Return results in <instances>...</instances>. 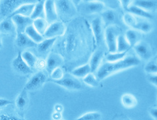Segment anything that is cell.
<instances>
[{
    "mask_svg": "<svg viewBox=\"0 0 157 120\" xmlns=\"http://www.w3.org/2000/svg\"><path fill=\"white\" fill-rule=\"evenodd\" d=\"M121 101L122 105L126 108H133L137 105V100L134 95L126 93L121 96Z\"/></svg>",
    "mask_w": 157,
    "mask_h": 120,
    "instance_id": "cb8c5ba5",
    "label": "cell"
},
{
    "mask_svg": "<svg viewBox=\"0 0 157 120\" xmlns=\"http://www.w3.org/2000/svg\"><path fill=\"white\" fill-rule=\"evenodd\" d=\"M47 80V76L44 71L35 73L26 83L25 89L27 91H35L42 87Z\"/></svg>",
    "mask_w": 157,
    "mask_h": 120,
    "instance_id": "3957f363",
    "label": "cell"
},
{
    "mask_svg": "<svg viewBox=\"0 0 157 120\" xmlns=\"http://www.w3.org/2000/svg\"><path fill=\"white\" fill-rule=\"evenodd\" d=\"M91 72V69L90 67L89 64H85L84 65H82L80 67H78L76 69H74L72 71V75L74 77L78 78H84L87 76L88 74Z\"/></svg>",
    "mask_w": 157,
    "mask_h": 120,
    "instance_id": "484cf974",
    "label": "cell"
},
{
    "mask_svg": "<svg viewBox=\"0 0 157 120\" xmlns=\"http://www.w3.org/2000/svg\"><path fill=\"white\" fill-rule=\"evenodd\" d=\"M133 29L143 33H149L152 29V24L145 20H137V23Z\"/></svg>",
    "mask_w": 157,
    "mask_h": 120,
    "instance_id": "4dcf8cb0",
    "label": "cell"
},
{
    "mask_svg": "<svg viewBox=\"0 0 157 120\" xmlns=\"http://www.w3.org/2000/svg\"><path fill=\"white\" fill-rule=\"evenodd\" d=\"M140 61L135 56H127L121 60L115 62H106L100 65L97 71L96 77L99 81L104 80L122 70L135 67L140 64Z\"/></svg>",
    "mask_w": 157,
    "mask_h": 120,
    "instance_id": "6da1fadb",
    "label": "cell"
},
{
    "mask_svg": "<svg viewBox=\"0 0 157 120\" xmlns=\"http://www.w3.org/2000/svg\"><path fill=\"white\" fill-rule=\"evenodd\" d=\"M55 84L69 90H80L83 88V85L76 77H64L62 79L59 81H52Z\"/></svg>",
    "mask_w": 157,
    "mask_h": 120,
    "instance_id": "8992f818",
    "label": "cell"
},
{
    "mask_svg": "<svg viewBox=\"0 0 157 120\" xmlns=\"http://www.w3.org/2000/svg\"><path fill=\"white\" fill-rule=\"evenodd\" d=\"M127 11L129 12V13L135 16H137L144 19H148L153 18V15H152L151 12L146 11L141 9V8L133 5V3H132L131 6L129 7V9H127Z\"/></svg>",
    "mask_w": 157,
    "mask_h": 120,
    "instance_id": "d6986e66",
    "label": "cell"
},
{
    "mask_svg": "<svg viewBox=\"0 0 157 120\" xmlns=\"http://www.w3.org/2000/svg\"><path fill=\"white\" fill-rule=\"evenodd\" d=\"M148 80L151 84L156 86L157 85V76L156 74H149L148 77Z\"/></svg>",
    "mask_w": 157,
    "mask_h": 120,
    "instance_id": "f35d334b",
    "label": "cell"
},
{
    "mask_svg": "<svg viewBox=\"0 0 157 120\" xmlns=\"http://www.w3.org/2000/svg\"><path fill=\"white\" fill-rule=\"evenodd\" d=\"M57 38H44L42 42L37 44V50L39 53L41 54L47 53L49 49H50L52 45L55 44Z\"/></svg>",
    "mask_w": 157,
    "mask_h": 120,
    "instance_id": "7402d4cb",
    "label": "cell"
},
{
    "mask_svg": "<svg viewBox=\"0 0 157 120\" xmlns=\"http://www.w3.org/2000/svg\"><path fill=\"white\" fill-rule=\"evenodd\" d=\"M48 25L49 24L45 19H37L33 20V26L34 27L39 34L43 36L44 35V32H46Z\"/></svg>",
    "mask_w": 157,
    "mask_h": 120,
    "instance_id": "4316f807",
    "label": "cell"
},
{
    "mask_svg": "<svg viewBox=\"0 0 157 120\" xmlns=\"http://www.w3.org/2000/svg\"><path fill=\"white\" fill-rule=\"evenodd\" d=\"M64 70L61 67H57L54 69L52 72L51 73V76L52 78V81H59L62 79L64 77Z\"/></svg>",
    "mask_w": 157,
    "mask_h": 120,
    "instance_id": "8d00e7d4",
    "label": "cell"
},
{
    "mask_svg": "<svg viewBox=\"0 0 157 120\" xmlns=\"http://www.w3.org/2000/svg\"><path fill=\"white\" fill-rule=\"evenodd\" d=\"M104 52L101 50V49H98V50L93 53L92 57H91L89 65L91 69V72L92 73L97 71L99 67H100L103 58H104Z\"/></svg>",
    "mask_w": 157,
    "mask_h": 120,
    "instance_id": "2e32d148",
    "label": "cell"
},
{
    "mask_svg": "<svg viewBox=\"0 0 157 120\" xmlns=\"http://www.w3.org/2000/svg\"><path fill=\"white\" fill-rule=\"evenodd\" d=\"M25 33V35L29 38H30L36 44H39L44 39V36L36 31L34 27L33 26V24L29 26L26 28Z\"/></svg>",
    "mask_w": 157,
    "mask_h": 120,
    "instance_id": "44dd1931",
    "label": "cell"
},
{
    "mask_svg": "<svg viewBox=\"0 0 157 120\" xmlns=\"http://www.w3.org/2000/svg\"><path fill=\"white\" fill-rule=\"evenodd\" d=\"M127 52H115V53H109L106 56L107 62H115L119 60H121L125 58L127 56Z\"/></svg>",
    "mask_w": 157,
    "mask_h": 120,
    "instance_id": "d6a6232c",
    "label": "cell"
},
{
    "mask_svg": "<svg viewBox=\"0 0 157 120\" xmlns=\"http://www.w3.org/2000/svg\"><path fill=\"white\" fill-rule=\"evenodd\" d=\"M131 47L126 40L125 35H119L117 42V52H127Z\"/></svg>",
    "mask_w": 157,
    "mask_h": 120,
    "instance_id": "f546056e",
    "label": "cell"
},
{
    "mask_svg": "<svg viewBox=\"0 0 157 120\" xmlns=\"http://www.w3.org/2000/svg\"><path fill=\"white\" fill-rule=\"evenodd\" d=\"M33 20L37 19H45L44 1H39L35 3L33 11L30 17Z\"/></svg>",
    "mask_w": 157,
    "mask_h": 120,
    "instance_id": "603a6c76",
    "label": "cell"
},
{
    "mask_svg": "<svg viewBox=\"0 0 157 120\" xmlns=\"http://www.w3.org/2000/svg\"><path fill=\"white\" fill-rule=\"evenodd\" d=\"M16 44L21 48H29L37 46V44L30 38H29L25 32L17 34V38H16Z\"/></svg>",
    "mask_w": 157,
    "mask_h": 120,
    "instance_id": "e0dca14e",
    "label": "cell"
},
{
    "mask_svg": "<svg viewBox=\"0 0 157 120\" xmlns=\"http://www.w3.org/2000/svg\"><path fill=\"white\" fill-rule=\"evenodd\" d=\"M125 37L128 43L129 44L130 46L132 48L139 42L140 34L139 31L132 28V29L127 31Z\"/></svg>",
    "mask_w": 157,
    "mask_h": 120,
    "instance_id": "d4e9b609",
    "label": "cell"
},
{
    "mask_svg": "<svg viewBox=\"0 0 157 120\" xmlns=\"http://www.w3.org/2000/svg\"><path fill=\"white\" fill-rule=\"evenodd\" d=\"M25 1H2L0 2V12L3 16H10Z\"/></svg>",
    "mask_w": 157,
    "mask_h": 120,
    "instance_id": "ba28073f",
    "label": "cell"
},
{
    "mask_svg": "<svg viewBox=\"0 0 157 120\" xmlns=\"http://www.w3.org/2000/svg\"><path fill=\"white\" fill-rule=\"evenodd\" d=\"M12 104V102L6 98H0V108Z\"/></svg>",
    "mask_w": 157,
    "mask_h": 120,
    "instance_id": "ab89813d",
    "label": "cell"
},
{
    "mask_svg": "<svg viewBox=\"0 0 157 120\" xmlns=\"http://www.w3.org/2000/svg\"><path fill=\"white\" fill-rule=\"evenodd\" d=\"M63 110H64V107L63 105L58 104L55 106V111H56V112L62 113V111H63Z\"/></svg>",
    "mask_w": 157,
    "mask_h": 120,
    "instance_id": "f6af8a7d",
    "label": "cell"
},
{
    "mask_svg": "<svg viewBox=\"0 0 157 120\" xmlns=\"http://www.w3.org/2000/svg\"><path fill=\"white\" fill-rule=\"evenodd\" d=\"M59 120H64V119H59Z\"/></svg>",
    "mask_w": 157,
    "mask_h": 120,
    "instance_id": "7dc6e473",
    "label": "cell"
},
{
    "mask_svg": "<svg viewBox=\"0 0 157 120\" xmlns=\"http://www.w3.org/2000/svg\"><path fill=\"white\" fill-rule=\"evenodd\" d=\"M36 66L39 69H43L46 67V61L43 60H38L36 62Z\"/></svg>",
    "mask_w": 157,
    "mask_h": 120,
    "instance_id": "7bdbcfd3",
    "label": "cell"
},
{
    "mask_svg": "<svg viewBox=\"0 0 157 120\" xmlns=\"http://www.w3.org/2000/svg\"><path fill=\"white\" fill-rule=\"evenodd\" d=\"M149 114L155 120L157 119V108L156 107H152L149 110Z\"/></svg>",
    "mask_w": 157,
    "mask_h": 120,
    "instance_id": "b9f144b4",
    "label": "cell"
},
{
    "mask_svg": "<svg viewBox=\"0 0 157 120\" xmlns=\"http://www.w3.org/2000/svg\"><path fill=\"white\" fill-rule=\"evenodd\" d=\"M35 3H36L33 2H26L22 4L7 18H11L13 16L17 15L27 16V17H31L33 11L34 9Z\"/></svg>",
    "mask_w": 157,
    "mask_h": 120,
    "instance_id": "5bb4252c",
    "label": "cell"
},
{
    "mask_svg": "<svg viewBox=\"0 0 157 120\" xmlns=\"http://www.w3.org/2000/svg\"><path fill=\"white\" fill-rule=\"evenodd\" d=\"M2 47V36L1 33H0V48Z\"/></svg>",
    "mask_w": 157,
    "mask_h": 120,
    "instance_id": "bcb514c9",
    "label": "cell"
},
{
    "mask_svg": "<svg viewBox=\"0 0 157 120\" xmlns=\"http://www.w3.org/2000/svg\"><path fill=\"white\" fill-rule=\"evenodd\" d=\"M134 49L140 59L149 60L152 57V49L150 45L145 42H139L134 46Z\"/></svg>",
    "mask_w": 157,
    "mask_h": 120,
    "instance_id": "30bf717a",
    "label": "cell"
},
{
    "mask_svg": "<svg viewBox=\"0 0 157 120\" xmlns=\"http://www.w3.org/2000/svg\"><path fill=\"white\" fill-rule=\"evenodd\" d=\"M116 18V14L115 11L112 9H107L102 13V21L106 24H111L115 21Z\"/></svg>",
    "mask_w": 157,
    "mask_h": 120,
    "instance_id": "1f68e13d",
    "label": "cell"
},
{
    "mask_svg": "<svg viewBox=\"0 0 157 120\" xmlns=\"http://www.w3.org/2000/svg\"><path fill=\"white\" fill-rule=\"evenodd\" d=\"M91 27L94 36L95 40H96V44L100 45L104 36V24H103L102 19L100 16L94 18L91 21Z\"/></svg>",
    "mask_w": 157,
    "mask_h": 120,
    "instance_id": "52a82bcc",
    "label": "cell"
},
{
    "mask_svg": "<svg viewBox=\"0 0 157 120\" xmlns=\"http://www.w3.org/2000/svg\"><path fill=\"white\" fill-rule=\"evenodd\" d=\"M0 31L4 34L13 35L16 32V28L11 18H7L0 23Z\"/></svg>",
    "mask_w": 157,
    "mask_h": 120,
    "instance_id": "ffe728a7",
    "label": "cell"
},
{
    "mask_svg": "<svg viewBox=\"0 0 157 120\" xmlns=\"http://www.w3.org/2000/svg\"><path fill=\"white\" fill-rule=\"evenodd\" d=\"M62 119V114L61 113L56 112L55 111L52 114V120H59Z\"/></svg>",
    "mask_w": 157,
    "mask_h": 120,
    "instance_id": "ee69618b",
    "label": "cell"
},
{
    "mask_svg": "<svg viewBox=\"0 0 157 120\" xmlns=\"http://www.w3.org/2000/svg\"><path fill=\"white\" fill-rule=\"evenodd\" d=\"M101 114L98 111H90L82 115L76 120H101Z\"/></svg>",
    "mask_w": 157,
    "mask_h": 120,
    "instance_id": "e575fe53",
    "label": "cell"
},
{
    "mask_svg": "<svg viewBox=\"0 0 157 120\" xmlns=\"http://www.w3.org/2000/svg\"><path fill=\"white\" fill-rule=\"evenodd\" d=\"M29 103V99L27 91L23 89L16 98V106L20 111H24L28 107Z\"/></svg>",
    "mask_w": 157,
    "mask_h": 120,
    "instance_id": "ac0fdd59",
    "label": "cell"
},
{
    "mask_svg": "<svg viewBox=\"0 0 157 120\" xmlns=\"http://www.w3.org/2000/svg\"><path fill=\"white\" fill-rule=\"evenodd\" d=\"M13 20L16 28V32L17 34L24 33L26 28L33 24V20L30 17L23 16L19 15H14L11 18Z\"/></svg>",
    "mask_w": 157,
    "mask_h": 120,
    "instance_id": "9c48e42d",
    "label": "cell"
},
{
    "mask_svg": "<svg viewBox=\"0 0 157 120\" xmlns=\"http://www.w3.org/2000/svg\"><path fill=\"white\" fill-rule=\"evenodd\" d=\"M144 71L147 73L148 75L149 74H156L157 72V65L155 61H150L145 65L144 67Z\"/></svg>",
    "mask_w": 157,
    "mask_h": 120,
    "instance_id": "74e56055",
    "label": "cell"
},
{
    "mask_svg": "<svg viewBox=\"0 0 157 120\" xmlns=\"http://www.w3.org/2000/svg\"><path fill=\"white\" fill-rule=\"evenodd\" d=\"M12 65L16 71L23 75H27L32 73V69L29 67L28 65L23 60L21 52H19L17 56L12 62Z\"/></svg>",
    "mask_w": 157,
    "mask_h": 120,
    "instance_id": "7c38bea8",
    "label": "cell"
},
{
    "mask_svg": "<svg viewBox=\"0 0 157 120\" xmlns=\"http://www.w3.org/2000/svg\"><path fill=\"white\" fill-rule=\"evenodd\" d=\"M84 11L86 13L94 14L102 12L104 9L105 5L101 2L99 1H92V2H84L83 5Z\"/></svg>",
    "mask_w": 157,
    "mask_h": 120,
    "instance_id": "9a60e30c",
    "label": "cell"
},
{
    "mask_svg": "<svg viewBox=\"0 0 157 120\" xmlns=\"http://www.w3.org/2000/svg\"><path fill=\"white\" fill-rule=\"evenodd\" d=\"M66 27L63 22L57 21L49 24L46 32L43 35L44 38H57L65 34Z\"/></svg>",
    "mask_w": 157,
    "mask_h": 120,
    "instance_id": "277c9868",
    "label": "cell"
},
{
    "mask_svg": "<svg viewBox=\"0 0 157 120\" xmlns=\"http://www.w3.org/2000/svg\"><path fill=\"white\" fill-rule=\"evenodd\" d=\"M0 14H1V12H0Z\"/></svg>",
    "mask_w": 157,
    "mask_h": 120,
    "instance_id": "c3c4849f",
    "label": "cell"
},
{
    "mask_svg": "<svg viewBox=\"0 0 157 120\" xmlns=\"http://www.w3.org/2000/svg\"><path fill=\"white\" fill-rule=\"evenodd\" d=\"M55 5L58 15H62L64 17H70L76 13V9L72 2L56 1Z\"/></svg>",
    "mask_w": 157,
    "mask_h": 120,
    "instance_id": "5b68a950",
    "label": "cell"
},
{
    "mask_svg": "<svg viewBox=\"0 0 157 120\" xmlns=\"http://www.w3.org/2000/svg\"><path fill=\"white\" fill-rule=\"evenodd\" d=\"M119 3H120V4L121 5L123 9L127 11V9H129V7L131 6L133 2L132 1H120V2Z\"/></svg>",
    "mask_w": 157,
    "mask_h": 120,
    "instance_id": "60d3db41",
    "label": "cell"
},
{
    "mask_svg": "<svg viewBox=\"0 0 157 120\" xmlns=\"http://www.w3.org/2000/svg\"><path fill=\"white\" fill-rule=\"evenodd\" d=\"M21 57L25 62L28 65L31 69L36 67V62L38 59L36 57L29 51H25L21 53Z\"/></svg>",
    "mask_w": 157,
    "mask_h": 120,
    "instance_id": "83f0119b",
    "label": "cell"
},
{
    "mask_svg": "<svg viewBox=\"0 0 157 120\" xmlns=\"http://www.w3.org/2000/svg\"><path fill=\"white\" fill-rule=\"evenodd\" d=\"M63 58L58 53H51L46 61V69L48 73H51L54 69L61 67L63 64Z\"/></svg>",
    "mask_w": 157,
    "mask_h": 120,
    "instance_id": "4fadbf2b",
    "label": "cell"
},
{
    "mask_svg": "<svg viewBox=\"0 0 157 120\" xmlns=\"http://www.w3.org/2000/svg\"><path fill=\"white\" fill-rule=\"evenodd\" d=\"M138 19L133 15L129 13H127L123 16V21L127 26L131 27L132 28H135L136 24L137 23Z\"/></svg>",
    "mask_w": 157,
    "mask_h": 120,
    "instance_id": "d590c367",
    "label": "cell"
},
{
    "mask_svg": "<svg viewBox=\"0 0 157 120\" xmlns=\"http://www.w3.org/2000/svg\"><path fill=\"white\" fill-rule=\"evenodd\" d=\"M118 36V31L116 27L113 25H110L107 27L104 32V36L107 46L109 53L117 52V42Z\"/></svg>",
    "mask_w": 157,
    "mask_h": 120,
    "instance_id": "7a4b0ae2",
    "label": "cell"
},
{
    "mask_svg": "<svg viewBox=\"0 0 157 120\" xmlns=\"http://www.w3.org/2000/svg\"><path fill=\"white\" fill-rule=\"evenodd\" d=\"M44 14L45 19L48 24L57 21L59 15L56 11L55 1H44Z\"/></svg>",
    "mask_w": 157,
    "mask_h": 120,
    "instance_id": "8fae6325",
    "label": "cell"
},
{
    "mask_svg": "<svg viewBox=\"0 0 157 120\" xmlns=\"http://www.w3.org/2000/svg\"><path fill=\"white\" fill-rule=\"evenodd\" d=\"M156 1H135L133 2V5L141 8L143 10L150 12L154 10L156 7Z\"/></svg>",
    "mask_w": 157,
    "mask_h": 120,
    "instance_id": "f1b7e54d",
    "label": "cell"
},
{
    "mask_svg": "<svg viewBox=\"0 0 157 120\" xmlns=\"http://www.w3.org/2000/svg\"><path fill=\"white\" fill-rule=\"evenodd\" d=\"M84 83L92 87H98L100 86V81H99L96 76L94 73H90L85 77L83 79Z\"/></svg>",
    "mask_w": 157,
    "mask_h": 120,
    "instance_id": "836d02e7",
    "label": "cell"
}]
</instances>
